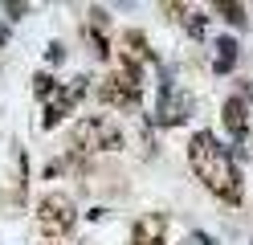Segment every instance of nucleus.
I'll return each instance as SVG.
<instances>
[{"label": "nucleus", "mask_w": 253, "mask_h": 245, "mask_svg": "<svg viewBox=\"0 0 253 245\" xmlns=\"http://www.w3.org/2000/svg\"><path fill=\"white\" fill-rule=\"evenodd\" d=\"M188 163L204 180V188H212L220 200H229V204L241 200V172H237L233 155L216 143L212 131H196L192 135V143H188Z\"/></svg>", "instance_id": "nucleus-1"}, {"label": "nucleus", "mask_w": 253, "mask_h": 245, "mask_svg": "<svg viewBox=\"0 0 253 245\" xmlns=\"http://www.w3.org/2000/svg\"><path fill=\"white\" fill-rule=\"evenodd\" d=\"M74 147L78 151H119L123 147V131L115 119H106V114H90L74 127Z\"/></svg>", "instance_id": "nucleus-2"}, {"label": "nucleus", "mask_w": 253, "mask_h": 245, "mask_svg": "<svg viewBox=\"0 0 253 245\" xmlns=\"http://www.w3.org/2000/svg\"><path fill=\"white\" fill-rule=\"evenodd\" d=\"M74 221H78V212H74V200H70V196H61V192L41 196V204H37V225H41L45 237H66L70 229H74Z\"/></svg>", "instance_id": "nucleus-3"}, {"label": "nucleus", "mask_w": 253, "mask_h": 245, "mask_svg": "<svg viewBox=\"0 0 253 245\" xmlns=\"http://www.w3.org/2000/svg\"><path fill=\"white\" fill-rule=\"evenodd\" d=\"M78 94H86V78H74V86H61V90L49 98V102H45V119H41V127H57V123L74 110Z\"/></svg>", "instance_id": "nucleus-4"}, {"label": "nucleus", "mask_w": 253, "mask_h": 245, "mask_svg": "<svg viewBox=\"0 0 253 245\" xmlns=\"http://www.w3.org/2000/svg\"><path fill=\"white\" fill-rule=\"evenodd\" d=\"M188 110H192V98L176 94L171 78H164V86H160V106H155V119L171 127V123H184V119H188Z\"/></svg>", "instance_id": "nucleus-5"}, {"label": "nucleus", "mask_w": 253, "mask_h": 245, "mask_svg": "<svg viewBox=\"0 0 253 245\" xmlns=\"http://www.w3.org/2000/svg\"><path fill=\"white\" fill-rule=\"evenodd\" d=\"M225 131H229L237 143L249 139V110H245V98H229V102H225Z\"/></svg>", "instance_id": "nucleus-6"}, {"label": "nucleus", "mask_w": 253, "mask_h": 245, "mask_svg": "<svg viewBox=\"0 0 253 245\" xmlns=\"http://www.w3.org/2000/svg\"><path fill=\"white\" fill-rule=\"evenodd\" d=\"M98 94H102V102H106V106H119V110H135V106H139V94H143V90H126V86H119L115 78H106Z\"/></svg>", "instance_id": "nucleus-7"}, {"label": "nucleus", "mask_w": 253, "mask_h": 245, "mask_svg": "<svg viewBox=\"0 0 253 245\" xmlns=\"http://www.w3.org/2000/svg\"><path fill=\"white\" fill-rule=\"evenodd\" d=\"M119 49H123V61H131V65H143L151 57V49H147V37L139 29H126L123 37H119Z\"/></svg>", "instance_id": "nucleus-8"}, {"label": "nucleus", "mask_w": 253, "mask_h": 245, "mask_svg": "<svg viewBox=\"0 0 253 245\" xmlns=\"http://www.w3.org/2000/svg\"><path fill=\"white\" fill-rule=\"evenodd\" d=\"M237 61V41L233 37H216V74H229Z\"/></svg>", "instance_id": "nucleus-9"}, {"label": "nucleus", "mask_w": 253, "mask_h": 245, "mask_svg": "<svg viewBox=\"0 0 253 245\" xmlns=\"http://www.w3.org/2000/svg\"><path fill=\"white\" fill-rule=\"evenodd\" d=\"M160 221H139V229H135V245H160Z\"/></svg>", "instance_id": "nucleus-10"}, {"label": "nucleus", "mask_w": 253, "mask_h": 245, "mask_svg": "<svg viewBox=\"0 0 253 245\" xmlns=\"http://www.w3.org/2000/svg\"><path fill=\"white\" fill-rule=\"evenodd\" d=\"M216 12L225 16L229 25H245V21H249V16H245V4H233V0H220V4H216Z\"/></svg>", "instance_id": "nucleus-11"}, {"label": "nucleus", "mask_w": 253, "mask_h": 245, "mask_svg": "<svg viewBox=\"0 0 253 245\" xmlns=\"http://www.w3.org/2000/svg\"><path fill=\"white\" fill-rule=\"evenodd\" d=\"M188 33H192L196 41L204 37V16H200V12H188Z\"/></svg>", "instance_id": "nucleus-12"}, {"label": "nucleus", "mask_w": 253, "mask_h": 245, "mask_svg": "<svg viewBox=\"0 0 253 245\" xmlns=\"http://www.w3.org/2000/svg\"><path fill=\"white\" fill-rule=\"evenodd\" d=\"M61 57H66V49H61V45H57V41H53V45H49V49H45V61H49V65H57V61H61Z\"/></svg>", "instance_id": "nucleus-13"}, {"label": "nucleus", "mask_w": 253, "mask_h": 245, "mask_svg": "<svg viewBox=\"0 0 253 245\" xmlns=\"http://www.w3.org/2000/svg\"><path fill=\"white\" fill-rule=\"evenodd\" d=\"M192 245H212V241L204 237V233H192Z\"/></svg>", "instance_id": "nucleus-14"}]
</instances>
